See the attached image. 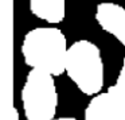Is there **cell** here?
Returning a JSON list of instances; mask_svg holds the SVG:
<instances>
[{
  "instance_id": "obj_1",
  "label": "cell",
  "mask_w": 125,
  "mask_h": 120,
  "mask_svg": "<svg viewBox=\"0 0 125 120\" xmlns=\"http://www.w3.org/2000/svg\"><path fill=\"white\" fill-rule=\"evenodd\" d=\"M24 63L31 69L47 72L58 77L66 70L67 39L57 27H36L24 35L22 42Z\"/></svg>"
},
{
  "instance_id": "obj_2",
  "label": "cell",
  "mask_w": 125,
  "mask_h": 120,
  "mask_svg": "<svg viewBox=\"0 0 125 120\" xmlns=\"http://www.w3.org/2000/svg\"><path fill=\"white\" fill-rule=\"evenodd\" d=\"M67 77L86 96H95L104 88V61L97 45L79 39L69 46L66 57Z\"/></svg>"
},
{
  "instance_id": "obj_3",
  "label": "cell",
  "mask_w": 125,
  "mask_h": 120,
  "mask_svg": "<svg viewBox=\"0 0 125 120\" xmlns=\"http://www.w3.org/2000/svg\"><path fill=\"white\" fill-rule=\"evenodd\" d=\"M20 98L27 120H54L58 108L54 76L39 69H31L23 84Z\"/></svg>"
},
{
  "instance_id": "obj_4",
  "label": "cell",
  "mask_w": 125,
  "mask_h": 120,
  "mask_svg": "<svg viewBox=\"0 0 125 120\" xmlns=\"http://www.w3.org/2000/svg\"><path fill=\"white\" fill-rule=\"evenodd\" d=\"M83 120H125V100L113 89L93 96L83 112Z\"/></svg>"
},
{
  "instance_id": "obj_5",
  "label": "cell",
  "mask_w": 125,
  "mask_h": 120,
  "mask_svg": "<svg viewBox=\"0 0 125 120\" xmlns=\"http://www.w3.org/2000/svg\"><path fill=\"white\" fill-rule=\"evenodd\" d=\"M95 20L105 33L113 35L125 46V8L117 3H100L95 10Z\"/></svg>"
},
{
  "instance_id": "obj_6",
  "label": "cell",
  "mask_w": 125,
  "mask_h": 120,
  "mask_svg": "<svg viewBox=\"0 0 125 120\" xmlns=\"http://www.w3.org/2000/svg\"><path fill=\"white\" fill-rule=\"evenodd\" d=\"M34 16L49 24H59L66 15V0H28Z\"/></svg>"
},
{
  "instance_id": "obj_7",
  "label": "cell",
  "mask_w": 125,
  "mask_h": 120,
  "mask_svg": "<svg viewBox=\"0 0 125 120\" xmlns=\"http://www.w3.org/2000/svg\"><path fill=\"white\" fill-rule=\"evenodd\" d=\"M110 86L125 100V57L122 60V65H121V69L118 72V76L116 78V82L113 85H110Z\"/></svg>"
},
{
  "instance_id": "obj_8",
  "label": "cell",
  "mask_w": 125,
  "mask_h": 120,
  "mask_svg": "<svg viewBox=\"0 0 125 120\" xmlns=\"http://www.w3.org/2000/svg\"><path fill=\"white\" fill-rule=\"evenodd\" d=\"M12 111H14V120H19V111L16 108H14Z\"/></svg>"
},
{
  "instance_id": "obj_9",
  "label": "cell",
  "mask_w": 125,
  "mask_h": 120,
  "mask_svg": "<svg viewBox=\"0 0 125 120\" xmlns=\"http://www.w3.org/2000/svg\"><path fill=\"white\" fill-rule=\"evenodd\" d=\"M54 120H77L75 117H55Z\"/></svg>"
}]
</instances>
